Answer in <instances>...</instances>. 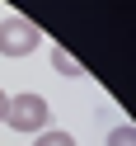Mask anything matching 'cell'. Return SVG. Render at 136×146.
Returning <instances> with one entry per match:
<instances>
[{
    "mask_svg": "<svg viewBox=\"0 0 136 146\" xmlns=\"http://www.w3.org/2000/svg\"><path fill=\"white\" fill-rule=\"evenodd\" d=\"M5 123L14 127V132H47V123H52V104L42 94H14L10 99V108H5Z\"/></svg>",
    "mask_w": 136,
    "mask_h": 146,
    "instance_id": "6da1fadb",
    "label": "cell"
},
{
    "mask_svg": "<svg viewBox=\"0 0 136 146\" xmlns=\"http://www.w3.org/2000/svg\"><path fill=\"white\" fill-rule=\"evenodd\" d=\"M38 42H42V33H38L33 19H24V14H5L0 19V52L5 57H28Z\"/></svg>",
    "mask_w": 136,
    "mask_h": 146,
    "instance_id": "7a4b0ae2",
    "label": "cell"
},
{
    "mask_svg": "<svg viewBox=\"0 0 136 146\" xmlns=\"http://www.w3.org/2000/svg\"><path fill=\"white\" fill-rule=\"evenodd\" d=\"M52 57H57V71H61V76H85V66H80L66 47H52Z\"/></svg>",
    "mask_w": 136,
    "mask_h": 146,
    "instance_id": "3957f363",
    "label": "cell"
},
{
    "mask_svg": "<svg viewBox=\"0 0 136 146\" xmlns=\"http://www.w3.org/2000/svg\"><path fill=\"white\" fill-rule=\"evenodd\" d=\"M33 146H75V137H70V132H57V127H47V132H42V141H33Z\"/></svg>",
    "mask_w": 136,
    "mask_h": 146,
    "instance_id": "277c9868",
    "label": "cell"
},
{
    "mask_svg": "<svg viewBox=\"0 0 136 146\" xmlns=\"http://www.w3.org/2000/svg\"><path fill=\"white\" fill-rule=\"evenodd\" d=\"M131 141H136V132H131V127H127V123L117 127L113 137H108V146H131Z\"/></svg>",
    "mask_w": 136,
    "mask_h": 146,
    "instance_id": "5b68a950",
    "label": "cell"
},
{
    "mask_svg": "<svg viewBox=\"0 0 136 146\" xmlns=\"http://www.w3.org/2000/svg\"><path fill=\"white\" fill-rule=\"evenodd\" d=\"M5 108H10V94H5V90H0V123H5Z\"/></svg>",
    "mask_w": 136,
    "mask_h": 146,
    "instance_id": "8992f818",
    "label": "cell"
}]
</instances>
